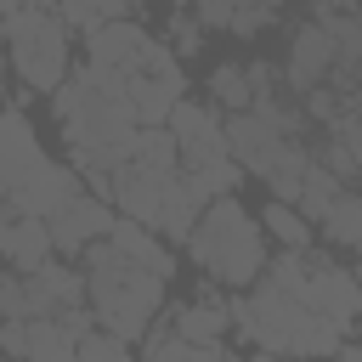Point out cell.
I'll return each instance as SVG.
<instances>
[{
    "label": "cell",
    "instance_id": "1",
    "mask_svg": "<svg viewBox=\"0 0 362 362\" xmlns=\"http://www.w3.org/2000/svg\"><path fill=\"white\" fill-rule=\"evenodd\" d=\"M232 328H238L249 345H260V351H272V356H288V362H328V356H339L345 339H351L345 328H334L328 317H317L305 300L283 294V288L266 283V277L232 300Z\"/></svg>",
    "mask_w": 362,
    "mask_h": 362
},
{
    "label": "cell",
    "instance_id": "2",
    "mask_svg": "<svg viewBox=\"0 0 362 362\" xmlns=\"http://www.w3.org/2000/svg\"><path fill=\"white\" fill-rule=\"evenodd\" d=\"M79 272H85V294H90V311H96V328L119 334V339H147V328L164 317V277L141 272L113 238H96L85 255H79Z\"/></svg>",
    "mask_w": 362,
    "mask_h": 362
},
{
    "label": "cell",
    "instance_id": "3",
    "mask_svg": "<svg viewBox=\"0 0 362 362\" xmlns=\"http://www.w3.org/2000/svg\"><path fill=\"white\" fill-rule=\"evenodd\" d=\"M187 255L209 283H226L232 294H243L266 277V226L226 192L198 215V226L187 238Z\"/></svg>",
    "mask_w": 362,
    "mask_h": 362
},
{
    "label": "cell",
    "instance_id": "4",
    "mask_svg": "<svg viewBox=\"0 0 362 362\" xmlns=\"http://www.w3.org/2000/svg\"><path fill=\"white\" fill-rule=\"evenodd\" d=\"M0 28H6V62L34 96H51L74 74V28L51 0H23Z\"/></svg>",
    "mask_w": 362,
    "mask_h": 362
},
{
    "label": "cell",
    "instance_id": "5",
    "mask_svg": "<svg viewBox=\"0 0 362 362\" xmlns=\"http://www.w3.org/2000/svg\"><path fill=\"white\" fill-rule=\"evenodd\" d=\"M85 192V175L74 170V164H57V158H40L17 187H11V198H6V209L11 215H40V221H51L62 204H74Z\"/></svg>",
    "mask_w": 362,
    "mask_h": 362
},
{
    "label": "cell",
    "instance_id": "6",
    "mask_svg": "<svg viewBox=\"0 0 362 362\" xmlns=\"http://www.w3.org/2000/svg\"><path fill=\"white\" fill-rule=\"evenodd\" d=\"M334 68H339V40H334L322 23L305 17V23L294 28V40H288V62H283V85H288V96H305V90L328 85Z\"/></svg>",
    "mask_w": 362,
    "mask_h": 362
},
{
    "label": "cell",
    "instance_id": "7",
    "mask_svg": "<svg viewBox=\"0 0 362 362\" xmlns=\"http://www.w3.org/2000/svg\"><path fill=\"white\" fill-rule=\"evenodd\" d=\"M317 317H328L334 328H356V317H362V277L351 272V266H339V260H328V255H317V266H311V283H305V294H300Z\"/></svg>",
    "mask_w": 362,
    "mask_h": 362
},
{
    "label": "cell",
    "instance_id": "8",
    "mask_svg": "<svg viewBox=\"0 0 362 362\" xmlns=\"http://www.w3.org/2000/svg\"><path fill=\"white\" fill-rule=\"evenodd\" d=\"M170 175H175V170H158V164L130 158V164H119V170H113V181H107V204H113L119 215L141 221V226H158V204H164Z\"/></svg>",
    "mask_w": 362,
    "mask_h": 362
},
{
    "label": "cell",
    "instance_id": "9",
    "mask_svg": "<svg viewBox=\"0 0 362 362\" xmlns=\"http://www.w3.org/2000/svg\"><path fill=\"white\" fill-rule=\"evenodd\" d=\"M45 226H51L57 255H85L96 238H107V232L119 226V209H113L107 198H96V192H79V198H74V204H62Z\"/></svg>",
    "mask_w": 362,
    "mask_h": 362
},
{
    "label": "cell",
    "instance_id": "10",
    "mask_svg": "<svg viewBox=\"0 0 362 362\" xmlns=\"http://www.w3.org/2000/svg\"><path fill=\"white\" fill-rule=\"evenodd\" d=\"M40 158H45V147H40L34 124H28V113H23V107H0V204L11 198V187H17Z\"/></svg>",
    "mask_w": 362,
    "mask_h": 362
},
{
    "label": "cell",
    "instance_id": "11",
    "mask_svg": "<svg viewBox=\"0 0 362 362\" xmlns=\"http://www.w3.org/2000/svg\"><path fill=\"white\" fill-rule=\"evenodd\" d=\"M153 34L136 23V17H119V23H102L96 34H85V62H102V68H130L141 57Z\"/></svg>",
    "mask_w": 362,
    "mask_h": 362
},
{
    "label": "cell",
    "instance_id": "12",
    "mask_svg": "<svg viewBox=\"0 0 362 362\" xmlns=\"http://www.w3.org/2000/svg\"><path fill=\"white\" fill-rule=\"evenodd\" d=\"M107 238H113V243H119V249H124V255H130L141 272H153V277H164V283L175 277V249H170V243H164L153 226H141V221L119 215V226H113Z\"/></svg>",
    "mask_w": 362,
    "mask_h": 362
},
{
    "label": "cell",
    "instance_id": "13",
    "mask_svg": "<svg viewBox=\"0 0 362 362\" xmlns=\"http://www.w3.org/2000/svg\"><path fill=\"white\" fill-rule=\"evenodd\" d=\"M170 322H175V334H187V339H198V345H226V334H232V305L215 300V294H204V300L175 305Z\"/></svg>",
    "mask_w": 362,
    "mask_h": 362
},
{
    "label": "cell",
    "instance_id": "14",
    "mask_svg": "<svg viewBox=\"0 0 362 362\" xmlns=\"http://www.w3.org/2000/svg\"><path fill=\"white\" fill-rule=\"evenodd\" d=\"M57 260V243H51V226L40 215H17L11 221V238H6V266L11 272H40Z\"/></svg>",
    "mask_w": 362,
    "mask_h": 362
},
{
    "label": "cell",
    "instance_id": "15",
    "mask_svg": "<svg viewBox=\"0 0 362 362\" xmlns=\"http://www.w3.org/2000/svg\"><path fill=\"white\" fill-rule=\"evenodd\" d=\"M141 362H226V345H198L175 334V322H153L141 339Z\"/></svg>",
    "mask_w": 362,
    "mask_h": 362
},
{
    "label": "cell",
    "instance_id": "16",
    "mask_svg": "<svg viewBox=\"0 0 362 362\" xmlns=\"http://www.w3.org/2000/svg\"><path fill=\"white\" fill-rule=\"evenodd\" d=\"M260 226L272 232V243H277V249H317V226L300 215V204L266 198V209H260Z\"/></svg>",
    "mask_w": 362,
    "mask_h": 362
},
{
    "label": "cell",
    "instance_id": "17",
    "mask_svg": "<svg viewBox=\"0 0 362 362\" xmlns=\"http://www.w3.org/2000/svg\"><path fill=\"white\" fill-rule=\"evenodd\" d=\"M317 226H322V238H328V243H339V249L362 255V192H351V187H345V192L334 198V209H328Z\"/></svg>",
    "mask_w": 362,
    "mask_h": 362
},
{
    "label": "cell",
    "instance_id": "18",
    "mask_svg": "<svg viewBox=\"0 0 362 362\" xmlns=\"http://www.w3.org/2000/svg\"><path fill=\"white\" fill-rule=\"evenodd\" d=\"M209 96H215V107H226V113H249V107H255L249 68H238V62H221V68L209 74Z\"/></svg>",
    "mask_w": 362,
    "mask_h": 362
},
{
    "label": "cell",
    "instance_id": "19",
    "mask_svg": "<svg viewBox=\"0 0 362 362\" xmlns=\"http://www.w3.org/2000/svg\"><path fill=\"white\" fill-rule=\"evenodd\" d=\"M339 192H345V181L311 158V170H305V181H300V215H305V221H322V215L334 209V198H339Z\"/></svg>",
    "mask_w": 362,
    "mask_h": 362
},
{
    "label": "cell",
    "instance_id": "20",
    "mask_svg": "<svg viewBox=\"0 0 362 362\" xmlns=\"http://www.w3.org/2000/svg\"><path fill=\"white\" fill-rule=\"evenodd\" d=\"M79 362H136V345L119 339V334H107V328H90L79 339Z\"/></svg>",
    "mask_w": 362,
    "mask_h": 362
},
{
    "label": "cell",
    "instance_id": "21",
    "mask_svg": "<svg viewBox=\"0 0 362 362\" xmlns=\"http://www.w3.org/2000/svg\"><path fill=\"white\" fill-rule=\"evenodd\" d=\"M277 11L283 0H232V34H260Z\"/></svg>",
    "mask_w": 362,
    "mask_h": 362
},
{
    "label": "cell",
    "instance_id": "22",
    "mask_svg": "<svg viewBox=\"0 0 362 362\" xmlns=\"http://www.w3.org/2000/svg\"><path fill=\"white\" fill-rule=\"evenodd\" d=\"M198 34H204V23H198L187 6H175V17H170V40H175V57H192V51H198Z\"/></svg>",
    "mask_w": 362,
    "mask_h": 362
},
{
    "label": "cell",
    "instance_id": "23",
    "mask_svg": "<svg viewBox=\"0 0 362 362\" xmlns=\"http://www.w3.org/2000/svg\"><path fill=\"white\" fill-rule=\"evenodd\" d=\"M0 356H28V317H0Z\"/></svg>",
    "mask_w": 362,
    "mask_h": 362
},
{
    "label": "cell",
    "instance_id": "24",
    "mask_svg": "<svg viewBox=\"0 0 362 362\" xmlns=\"http://www.w3.org/2000/svg\"><path fill=\"white\" fill-rule=\"evenodd\" d=\"M187 11H192L204 28H232V0H192Z\"/></svg>",
    "mask_w": 362,
    "mask_h": 362
},
{
    "label": "cell",
    "instance_id": "25",
    "mask_svg": "<svg viewBox=\"0 0 362 362\" xmlns=\"http://www.w3.org/2000/svg\"><path fill=\"white\" fill-rule=\"evenodd\" d=\"M11 221H17V215L0 204V260H6V238H11Z\"/></svg>",
    "mask_w": 362,
    "mask_h": 362
},
{
    "label": "cell",
    "instance_id": "26",
    "mask_svg": "<svg viewBox=\"0 0 362 362\" xmlns=\"http://www.w3.org/2000/svg\"><path fill=\"white\" fill-rule=\"evenodd\" d=\"M17 6H23V0H0V23H6V17L17 11Z\"/></svg>",
    "mask_w": 362,
    "mask_h": 362
},
{
    "label": "cell",
    "instance_id": "27",
    "mask_svg": "<svg viewBox=\"0 0 362 362\" xmlns=\"http://www.w3.org/2000/svg\"><path fill=\"white\" fill-rule=\"evenodd\" d=\"M255 362H288V356H272V351H260V356H255Z\"/></svg>",
    "mask_w": 362,
    "mask_h": 362
},
{
    "label": "cell",
    "instance_id": "28",
    "mask_svg": "<svg viewBox=\"0 0 362 362\" xmlns=\"http://www.w3.org/2000/svg\"><path fill=\"white\" fill-rule=\"evenodd\" d=\"M0 311H6V272H0Z\"/></svg>",
    "mask_w": 362,
    "mask_h": 362
},
{
    "label": "cell",
    "instance_id": "29",
    "mask_svg": "<svg viewBox=\"0 0 362 362\" xmlns=\"http://www.w3.org/2000/svg\"><path fill=\"white\" fill-rule=\"evenodd\" d=\"M175 6H192V0H175Z\"/></svg>",
    "mask_w": 362,
    "mask_h": 362
},
{
    "label": "cell",
    "instance_id": "30",
    "mask_svg": "<svg viewBox=\"0 0 362 362\" xmlns=\"http://www.w3.org/2000/svg\"><path fill=\"white\" fill-rule=\"evenodd\" d=\"M0 362H17V356H0Z\"/></svg>",
    "mask_w": 362,
    "mask_h": 362
},
{
    "label": "cell",
    "instance_id": "31",
    "mask_svg": "<svg viewBox=\"0 0 362 362\" xmlns=\"http://www.w3.org/2000/svg\"><path fill=\"white\" fill-rule=\"evenodd\" d=\"M130 6H141V0H130Z\"/></svg>",
    "mask_w": 362,
    "mask_h": 362
}]
</instances>
